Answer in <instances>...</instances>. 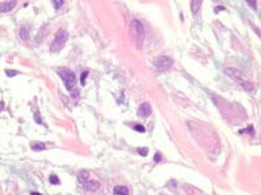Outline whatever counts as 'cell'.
Wrapping results in <instances>:
<instances>
[{
	"label": "cell",
	"mask_w": 261,
	"mask_h": 195,
	"mask_svg": "<svg viewBox=\"0 0 261 195\" xmlns=\"http://www.w3.org/2000/svg\"><path fill=\"white\" fill-rule=\"evenodd\" d=\"M129 33L131 37L135 44V47L138 49H142L143 44H144V39H145V29L143 23L139 20H132L129 23Z\"/></svg>",
	"instance_id": "1"
},
{
	"label": "cell",
	"mask_w": 261,
	"mask_h": 195,
	"mask_svg": "<svg viewBox=\"0 0 261 195\" xmlns=\"http://www.w3.org/2000/svg\"><path fill=\"white\" fill-rule=\"evenodd\" d=\"M223 71L228 77H231L232 79H234V81H237L238 83H239L244 90H246V91H253L254 90V84L249 82L245 78V76L239 70L233 68V67H226Z\"/></svg>",
	"instance_id": "2"
},
{
	"label": "cell",
	"mask_w": 261,
	"mask_h": 195,
	"mask_svg": "<svg viewBox=\"0 0 261 195\" xmlns=\"http://www.w3.org/2000/svg\"><path fill=\"white\" fill-rule=\"evenodd\" d=\"M67 39H69V33H67L65 29H62V28L59 29V32L56 33V36H55L54 42L50 45L51 53H59V51H61V49L65 47Z\"/></svg>",
	"instance_id": "3"
},
{
	"label": "cell",
	"mask_w": 261,
	"mask_h": 195,
	"mask_svg": "<svg viewBox=\"0 0 261 195\" xmlns=\"http://www.w3.org/2000/svg\"><path fill=\"white\" fill-rule=\"evenodd\" d=\"M58 73L61 77V79H62L65 87L67 88V90H72L76 85V82H77L75 73L70 70H66V68H61V70L58 71Z\"/></svg>",
	"instance_id": "4"
},
{
	"label": "cell",
	"mask_w": 261,
	"mask_h": 195,
	"mask_svg": "<svg viewBox=\"0 0 261 195\" xmlns=\"http://www.w3.org/2000/svg\"><path fill=\"white\" fill-rule=\"evenodd\" d=\"M172 64H173V60L170 56H160V57H157L155 61V66L159 71L168 70V68L172 66Z\"/></svg>",
	"instance_id": "5"
},
{
	"label": "cell",
	"mask_w": 261,
	"mask_h": 195,
	"mask_svg": "<svg viewBox=\"0 0 261 195\" xmlns=\"http://www.w3.org/2000/svg\"><path fill=\"white\" fill-rule=\"evenodd\" d=\"M150 113H151L150 105L148 104V102H143V104L139 106V109H138V116L140 118H146V117L150 116Z\"/></svg>",
	"instance_id": "6"
},
{
	"label": "cell",
	"mask_w": 261,
	"mask_h": 195,
	"mask_svg": "<svg viewBox=\"0 0 261 195\" xmlns=\"http://www.w3.org/2000/svg\"><path fill=\"white\" fill-rule=\"evenodd\" d=\"M17 1L16 0H10V1H5L0 4V12H9L11 11L15 6H16Z\"/></svg>",
	"instance_id": "7"
},
{
	"label": "cell",
	"mask_w": 261,
	"mask_h": 195,
	"mask_svg": "<svg viewBox=\"0 0 261 195\" xmlns=\"http://www.w3.org/2000/svg\"><path fill=\"white\" fill-rule=\"evenodd\" d=\"M99 187H100V183L97 180H87L83 183V188L89 191H95L99 189Z\"/></svg>",
	"instance_id": "8"
},
{
	"label": "cell",
	"mask_w": 261,
	"mask_h": 195,
	"mask_svg": "<svg viewBox=\"0 0 261 195\" xmlns=\"http://www.w3.org/2000/svg\"><path fill=\"white\" fill-rule=\"evenodd\" d=\"M201 4H203V0H190V10L194 15H197L199 12Z\"/></svg>",
	"instance_id": "9"
},
{
	"label": "cell",
	"mask_w": 261,
	"mask_h": 195,
	"mask_svg": "<svg viewBox=\"0 0 261 195\" xmlns=\"http://www.w3.org/2000/svg\"><path fill=\"white\" fill-rule=\"evenodd\" d=\"M113 194L115 195H129V190L124 186H117L113 188Z\"/></svg>",
	"instance_id": "10"
},
{
	"label": "cell",
	"mask_w": 261,
	"mask_h": 195,
	"mask_svg": "<svg viewBox=\"0 0 261 195\" xmlns=\"http://www.w3.org/2000/svg\"><path fill=\"white\" fill-rule=\"evenodd\" d=\"M184 190L188 195H203V193L199 189L192 187V186H184Z\"/></svg>",
	"instance_id": "11"
},
{
	"label": "cell",
	"mask_w": 261,
	"mask_h": 195,
	"mask_svg": "<svg viewBox=\"0 0 261 195\" xmlns=\"http://www.w3.org/2000/svg\"><path fill=\"white\" fill-rule=\"evenodd\" d=\"M20 38L22 39V40H28L29 39V32H28V29L26 28V27H22L21 29H20Z\"/></svg>",
	"instance_id": "12"
},
{
	"label": "cell",
	"mask_w": 261,
	"mask_h": 195,
	"mask_svg": "<svg viewBox=\"0 0 261 195\" xmlns=\"http://www.w3.org/2000/svg\"><path fill=\"white\" fill-rule=\"evenodd\" d=\"M31 148H32V150H34V151L45 150V149H47V146H45V144H44V143H38V142H36V143H32Z\"/></svg>",
	"instance_id": "13"
},
{
	"label": "cell",
	"mask_w": 261,
	"mask_h": 195,
	"mask_svg": "<svg viewBox=\"0 0 261 195\" xmlns=\"http://www.w3.org/2000/svg\"><path fill=\"white\" fill-rule=\"evenodd\" d=\"M88 178H89V173H88L87 171H81V172H79V175H78V179H79V182H81V183L87 182V180H88Z\"/></svg>",
	"instance_id": "14"
},
{
	"label": "cell",
	"mask_w": 261,
	"mask_h": 195,
	"mask_svg": "<svg viewBox=\"0 0 261 195\" xmlns=\"http://www.w3.org/2000/svg\"><path fill=\"white\" fill-rule=\"evenodd\" d=\"M49 182L51 183L53 186H58V184H60V179L56 177L55 175H51L50 177H49Z\"/></svg>",
	"instance_id": "15"
},
{
	"label": "cell",
	"mask_w": 261,
	"mask_h": 195,
	"mask_svg": "<svg viewBox=\"0 0 261 195\" xmlns=\"http://www.w3.org/2000/svg\"><path fill=\"white\" fill-rule=\"evenodd\" d=\"M65 3V0H53V5L55 7V10H59Z\"/></svg>",
	"instance_id": "16"
},
{
	"label": "cell",
	"mask_w": 261,
	"mask_h": 195,
	"mask_svg": "<svg viewBox=\"0 0 261 195\" xmlns=\"http://www.w3.org/2000/svg\"><path fill=\"white\" fill-rule=\"evenodd\" d=\"M245 1H246V4L250 6L251 9L256 10V7H257V0H245Z\"/></svg>",
	"instance_id": "17"
},
{
	"label": "cell",
	"mask_w": 261,
	"mask_h": 195,
	"mask_svg": "<svg viewBox=\"0 0 261 195\" xmlns=\"http://www.w3.org/2000/svg\"><path fill=\"white\" fill-rule=\"evenodd\" d=\"M132 128H133L134 131H137V132H140V133H144V132H145V128L143 127L142 124H134Z\"/></svg>",
	"instance_id": "18"
},
{
	"label": "cell",
	"mask_w": 261,
	"mask_h": 195,
	"mask_svg": "<svg viewBox=\"0 0 261 195\" xmlns=\"http://www.w3.org/2000/svg\"><path fill=\"white\" fill-rule=\"evenodd\" d=\"M138 154L140 156H146L148 155V149L146 148H138Z\"/></svg>",
	"instance_id": "19"
},
{
	"label": "cell",
	"mask_w": 261,
	"mask_h": 195,
	"mask_svg": "<svg viewBox=\"0 0 261 195\" xmlns=\"http://www.w3.org/2000/svg\"><path fill=\"white\" fill-rule=\"evenodd\" d=\"M5 73H6V76H7V77H14V76L18 74V72H17V71H12V70H6V71H5Z\"/></svg>",
	"instance_id": "20"
},
{
	"label": "cell",
	"mask_w": 261,
	"mask_h": 195,
	"mask_svg": "<svg viewBox=\"0 0 261 195\" xmlns=\"http://www.w3.org/2000/svg\"><path fill=\"white\" fill-rule=\"evenodd\" d=\"M87 76H88V71H84V72L82 73V76H81V84H82V85L86 84V78H87Z\"/></svg>",
	"instance_id": "21"
},
{
	"label": "cell",
	"mask_w": 261,
	"mask_h": 195,
	"mask_svg": "<svg viewBox=\"0 0 261 195\" xmlns=\"http://www.w3.org/2000/svg\"><path fill=\"white\" fill-rule=\"evenodd\" d=\"M161 158H162L161 154H160V153H156L155 156H154V161H155V162H160V161H161Z\"/></svg>",
	"instance_id": "22"
},
{
	"label": "cell",
	"mask_w": 261,
	"mask_h": 195,
	"mask_svg": "<svg viewBox=\"0 0 261 195\" xmlns=\"http://www.w3.org/2000/svg\"><path fill=\"white\" fill-rule=\"evenodd\" d=\"M34 120H36V122L37 123H42V118H40V115L37 112L36 115H34Z\"/></svg>",
	"instance_id": "23"
},
{
	"label": "cell",
	"mask_w": 261,
	"mask_h": 195,
	"mask_svg": "<svg viewBox=\"0 0 261 195\" xmlns=\"http://www.w3.org/2000/svg\"><path fill=\"white\" fill-rule=\"evenodd\" d=\"M222 10H224V7H221V6H217L216 9H215V12H219V11H222Z\"/></svg>",
	"instance_id": "24"
},
{
	"label": "cell",
	"mask_w": 261,
	"mask_h": 195,
	"mask_svg": "<svg viewBox=\"0 0 261 195\" xmlns=\"http://www.w3.org/2000/svg\"><path fill=\"white\" fill-rule=\"evenodd\" d=\"M254 31H255V32H256V33L259 34V36L261 37V31H259V28H256V27H254Z\"/></svg>",
	"instance_id": "25"
},
{
	"label": "cell",
	"mask_w": 261,
	"mask_h": 195,
	"mask_svg": "<svg viewBox=\"0 0 261 195\" xmlns=\"http://www.w3.org/2000/svg\"><path fill=\"white\" fill-rule=\"evenodd\" d=\"M3 107H4V102H3V101H0V111L3 110Z\"/></svg>",
	"instance_id": "26"
},
{
	"label": "cell",
	"mask_w": 261,
	"mask_h": 195,
	"mask_svg": "<svg viewBox=\"0 0 261 195\" xmlns=\"http://www.w3.org/2000/svg\"><path fill=\"white\" fill-rule=\"evenodd\" d=\"M31 195H42L40 193H36V191H33V193H31Z\"/></svg>",
	"instance_id": "27"
},
{
	"label": "cell",
	"mask_w": 261,
	"mask_h": 195,
	"mask_svg": "<svg viewBox=\"0 0 261 195\" xmlns=\"http://www.w3.org/2000/svg\"><path fill=\"white\" fill-rule=\"evenodd\" d=\"M213 1H217V0H213Z\"/></svg>",
	"instance_id": "28"
}]
</instances>
